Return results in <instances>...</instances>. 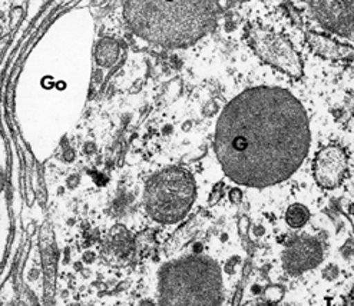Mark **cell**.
<instances>
[{"instance_id":"9c48e42d","label":"cell","mask_w":354,"mask_h":306,"mask_svg":"<svg viewBox=\"0 0 354 306\" xmlns=\"http://www.w3.org/2000/svg\"><path fill=\"white\" fill-rule=\"evenodd\" d=\"M223 13H231L243 21L257 22L283 10L279 0H218Z\"/></svg>"},{"instance_id":"3957f363","label":"cell","mask_w":354,"mask_h":306,"mask_svg":"<svg viewBox=\"0 0 354 306\" xmlns=\"http://www.w3.org/2000/svg\"><path fill=\"white\" fill-rule=\"evenodd\" d=\"M220 267L208 258L191 256L168 263L160 275L161 306H218Z\"/></svg>"},{"instance_id":"277c9868","label":"cell","mask_w":354,"mask_h":306,"mask_svg":"<svg viewBox=\"0 0 354 306\" xmlns=\"http://www.w3.org/2000/svg\"><path fill=\"white\" fill-rule=\"evenodd\" d=\"M196 196L192 175L183 167H168L149 178L144 190L148 215L160 223L172 225L183 221Z\"/></svg>"},{"instance_id":"4fadbf2b","label":"cell","mask_w":354,"mask_h":306,"mask_svg":"<svg viewBox=\"0 0 354 306\" xmlns=\"http://www.w3.org/2000/svg\"><path fill=\"white\" fill-rule=\"evenodd\" d=\"M268 306H274V305H268Z\"/></svg>"},{"instance_id":"5b68a950","label":"cell","mask_w":354,"mask_h":306,"mask_svg":"<svg viewBox=\"0 0 354 306\" xmlns=\"http://www.w3.org/2000/svg\"><path fill=\"white\" fill-rule=\"evenodd\" d=\"M288 3L306 30L353 48L354 0H288Z\"/></svg>"},{"instance_id":"8fae6325","label":"cell","mask_w":354,"mask_h":306,"mask_svg":"<svg viewBox=\"0 0 354 306\" xmlns=\"http://www.w3.org/2000/svg\"><path fill=\"white\" fill-rule=\"evenodd\" d=\"M310 219V210L300 203H294L287 209L286 214V221L290 227L292 229H299L303 227Z\"/></svg>"},{"instance_id":"8992f818","label":"cell","mask_w":354,"mask_h":306,"mask_svg":"<svg viewBox=\"0 0 354 306\" xmlns=\"http://www.w3.org/2000/svg\"><path fill=\"white\" fill-rule=\"evenodd\" d=\"M247 39L252 50L261 61L277 68L292 78L303 74V62L300 54L288 37L268 22H250Z\"/></svg>"},{"instance_id":"ba28073f","label":"cell","mask_w":354,"mask_h":306,"mask_svg":"<svg viewBox=\"0 0 354 306\" xmlns=\"http://www.w3.org/2000/svg\"><path fill=\"white\" fill-rule=\"evenodd\" d=\"M322 259V243L314 238L301 236L287 246V249L283 254V266L286 272L299 275L316 267Z\"/></svg>"},{"instance_id":"7c38bea8","label":"cell","mask_w":354,"mask_h":306,"mask_svg":"<svg viewBox=\"0 0 354 306\" xmlns=\"http://www.w3.org/2000/svg\"><path fill=\"white\" fill-rule=\"evenodd\" d=\"M283 296V289L279 288V286H271V288H268L266 291V299L270 302V303H274L280 300Z\"/></svg>"},{"instance_id":"6da1fadb","label":"cell","mask_w":354,"mask_h":306,"mask_svg":"<svg viewBox=\"0 0 354 306\" xmlns=\"http://www.w3.org/2000/svg\"><path fill=\"white\" fill-rule=\"evenodd\" d=\"M311 143L306 108L280 86H254L232 98L215 126L214 149L232 182L270 187L290 179Z\"/></svg>"},{"instance_id":"7a4b0ae2","label":"cell","mask_w":354,"mask_h":306,"mask_svg":"<svg viewBox=\"0 0 354 306\" xmlns=\"http://www.w3.org/2000/svg\"><path fill=\"white\" fill-rule=\"evenodd\" d=\"M108 6L128 41L156 52L196 45L224 14L218 0H108Z\"/></svg>"},{"instance_id":"30bf717a","label":"cell","mask_w":354,"mask_h":306,"mask_svg":"<svg viewBox=\"0 0 354 306\" xmlns=\"http://www.w3.org/2000/svg\"><path fill=\"white\" fill-rule=\"evenodd\" d=\"M121 54V46L115 37L104 36L96 43L95 48V61L102 68H111L116 63L118 57Z\"/></svg>"},{"instance_id":"52a82bcc","label":"cell","mask_w":354,"mask_h":306,"mask_svg":"<svg viewBox=\"0 0 354 306\" xmlns=\"http://www.w3.org/2000/svg\"><path fill=\"white\" fill-rule=\"evenodd\" d=\"M348 167L347 153L337 145L320 149L313 161V175L324 189H336L346 178Z\"/></svg>"}]
</instances>
